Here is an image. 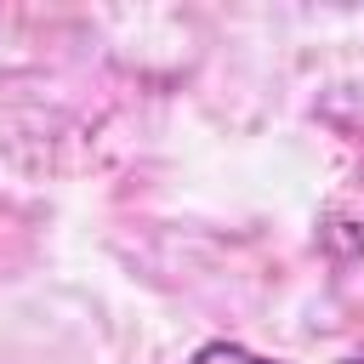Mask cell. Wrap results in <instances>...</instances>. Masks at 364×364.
<instances>
[{"instance_id": "cell-1", "label": "cell", "mask_w": 364, "mask_h": 364, "mask_svg": "<svg viewBox=\"0 0 364 364\" xmlns=\"http://www.w3.org/2000/svg\"><path fill=\"white\" fill-rule=\"evenodd\" d=\"M188 364H273V358H262V353H250V347H239V341H205Z\"/></svg>"}, {"instance_id": "cell-2", "label": "cell", "mask_w": 364, "mask_h": 364, "mask_svg": "<svg viewBox=\"0 0 364 364\" xmlns=\"http://www.w3.org/2000/svg\"><path fill=\"white\" fill-rule=\"evenodd\" d=\"M347 364H364V353H358V358H347Z\"/></svg>"}]
</instances>
